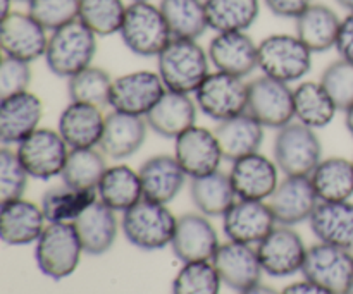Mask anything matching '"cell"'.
<instances>
[{
  "instance_id": "cell-1",
  "label": "cell",
  "mask_w": 353,
  "mask_h": 294,
  "mask_svg": "<svg viewBox=\"0 0 353 294\" xmlns=\"http://www.w3.org/2000/svg\"><path fill=\"white\" fill-rule=\"evenodd\" d=\"M210 59L199 40L172 38L157 55V72L171 92L193 95L210 74Z\"/></svg>"
},
{
  "instance_id": "cell-2",
  "label": "cell",
  "mask_w": 353,
  "mask_h": 294,
  "mask_svg": "<svg viewBox=\"0 0 353 294\" xmlns=\"http://www.w3.org/2000/svg\"><path fill=\"white\" fill-rule=\"evenodd\" d=\"M97 34L79 19L50 31L45 62L52 74L69 79L93 65L97 55Z\"/></svg>"
},
{
  "instance_id": "cell-3",
  "label": "cell",
  "mask_w": 353,
  "mask_h": 294,
  "mask_svg": "<svg viewBox=\"0 0 353 294\" xmlns=\"http://www.w3.org/2000/svg\"><path fill=\"white\" fill-rule=\"evenodd\" d=\"M178 217L168 205L143 198L123 212L121 229L124 238L134 248L143 251H157L171 246Z\"/></svg>"
},
{
  "instance_id": "cell-4",
  "label": "cell",
  "mask_w": 353,
  "mask_h": 294,
  "mask_svg": "<svg viewBox=\"0 0 353 294\" xmlns=\"http://www.w3.org/2000/svg\"><path fill=\"white\" fill-rule=\"evenodd\" d=\"M312 50L296 34H269L259 43V69L283 83H300L312 69Z\"/></svg>"
},
{
  "instance_id": "cell-5",
  "label": "cell",
  "mask_w": 353,
  "mask_h": 294,
  "mask_svg": "<svg viewBox=\"0 0 353 294\" xmlns=\"http://www.w3.org/2000/svg\"><path fill=\"white\" fill-rule=\"evenodd\" d=\"M119 36L124 47L138 57H157L172 40L162 10L152 2H131Z\"/></svg>"
},
{
  "instance_id": "cell-6",
  "label": "cell",
  "mask_w": 353,
  "mask_h": 294,
  "mask_svg": "<svg viewBox=\"0 0 353 294\" xmlns=\"http://www.w3.org/2000/svg\"><path fill=\"white\" fill-rule=\"evenodd\" d=\"M83 253L74 224H47L34 243L38 269L52 281H62L74 274Z\"/></svg>"
},
{
  "instance_id": "cell-7",
  "label": "cell",
  "mask_w": 353,
  "mask_h": 294,
  "mask_svg": "<svg viewBox=\"0 0 353 294\" xmlns=\"http://www.w3.org/2000/svg\"><path fill=\"white\" fill-rule=\"evenodd\" d=\"M272 158L285 176H310L323 160V145L316 129L292 120L276 131Z\"/></svg>"
},
{
  "instance_id": "cell-8",
  "label": "cell",
  "mask_w": 353,
  "mask_h": 294,
  "mask_svg": "<svg viewBox=\"0 0 353 294\" xmlns=\"http://www.w3.org/2000/svg\"><path fill=\"white\" fill-rule=\"evenodd\" d=\"M193 98L200 112L221 123L247 112L248 83L245 78L214 71L193 93Z\"/></svg>"
},
{
  "instance_id": "cell-9",
  "label": "cell",
  "mask_w": 353,
  "mask_h": 294,
  "mask_svg": "<svg viewBox=\"0 0 353 294\" xmlns=\"http://www.w3.org/2000/svg\"><path fill=\"white\" fill-rule=\"evenodd\" d=\"M247 112L264 127L279 129L295 120V92L288 83L259 76L248 83Z\"/></svg>"
},
{
  "instance_id": "cell-10",
  "label": "cell",
  "mask_w": 353,
  "mask_h": 294,
  "mask_svg": "<svg viewBox=\"0 0 353 294\" xmlns=\"http://www.w3.org/2000/svg\"><path fill=\"white\" fill-rule=\"evenodd\" d=\"M302 275L334 294L353 291V251L317 243L307 250Z\"/></svg>"
},
{
  "instance_id": "cell-11",
  "label": "cell",
  "mask_w": 353,
  "mask_h": 294,
  "mask_svg": "<svg viewBox=\"0 0 353 294\" xmlns=\"http://www.w3.org/2000/svg\"><path fill=\"white\" fill-rule=\"evenodd\" d=\"M69 150L71 148L61 133L50 127H38L16 147L17 157L23 162L28 174L41 181H48L57 176L61 178Z\"/></svg>"
},
{
  "instance_id": "cell-12",
  "label": "cell",
  "mask_w": 353,
  "mask_h": 294,
  "mask_svg": "<svg viewBox=\"0 0 353 294\" xmlns=\"http://www.w3.org/2000/svg\"><path fill=\"white\" fill-rule=\"evenodd\" d=\"M165 85L157 71H133L112 81L109 107L116 112L145 117L165 93Z\"/></svg>"
},
{
  "instance_id": "cell-13",
  "label": "cell",
  "mask_w": 353,
  "mask_h": 294,
  "mask_svg": "<svg viewBox=\"0 0 353 294\" xmlns=\"http://www.w3.org/2000/svg\"><path fill=\"white\" fill-rule=\"evenodd\" d=\"M255 248L264 274L278 279L302 272L309 250L293 227L279 224Z\"/></svg>"
},
{
  "instance_id": "cell-14",
  "label": "cell",
  "mask_w": 353,
  "mask_h": 294,
  "mask_svg": "<svg viewBox=\"0 0 353 294\" xmlns=\"http://www.w3.org/2000/svg\"><path fill=\"white\" fill-rule=\"evenodd\" d=\"M48 36V31L28 10H12L0 17V47L7 57L38 61L45 57Z\"/></svg>"
},
{
  "instance_id": "cell-15",
  "label": "cell",
  "mask_w": 353,
  "mask_h": 294,
  "mask_svg": "<svg viewBox=\"0 0 353 294\" xmlns=\"http://www.w3.org/2000/svg\"><path fill=\"white\" fill-rule=\"evenodd\" d=\"M279 167L274 158L255 151L231 162L230 174L238 200L268 202L279 185Z\"/></svg>"
},
{
  "instance_id": "cell-16",
  "label": "cell",
  "mask_w": 353,
  "mask_h": 294,
  "mask_svg": "<svg viewBox=\"0 0 353 294\" xmlns=\"http://www.w3.org/2000/svg\"><path fill=\"white\" fill-rule=\"evenodd\" d=\"M219 244V236L209 217L200 212L178 217L171 250L181 264L212 262Z\"/></svg>"
},
{
  "instance_id": "cell-17",
  "label": "cell",
  "mask_w": 353,
  "mask_h": 294,
  "mask_svg": "<svg viewBox=\"0 0 353 294\" xmlns=\"http://www.w3.org/2000/svg\"><path fill=\"white\" fill-rule=\"evenodd\" d=\"M279 226H299L310 220L319 198L309 176H285L268 200Z\"/></svg>"
},
{
  "instance_id": "cell-18",
  "label": "cell",
  "mask_w": 353,
  "mask_h": 294,
  "mask_svg": "<svg viewBox=\"0 0 353 294\" xmlns=\"http://www.w3.org/2000/svg\"><path fill=\"white\" fill-rule=\"evenodd\" d=\"M212 264L223 284L236 293L257 286L264 274L257 248L236 241L228 240V243H221Z\"/></svg>"
},
{
  "instance_id": "cell-19",
  "label": "cell",
  "mask_w": 353,
  "mask_h": 294,
  "mask_svg": "<svg viewBox=\"0 0 353 294\" xmlns=\"http://www.w3.org/2000/svg\"><path fill=\"white\" fill-rule=\"evenodd\" d=\"M172 155L192 179L219 171L224 160L216 133L196 124L176 138Z\"/></svg>"
},
{
  "instance_id": "cell-20",
  "label": "cell",
  "mask_w": 353,
  "mask_h": 294,
  "mask_svg": "<svg viewBox=\"0 0 353 294\" xmlns=\"http://www.w3.org/2000/svg\"><path fill=\"white\" fill-rule=\"evenodd\" d=\"M210 64L216 71L247 78L259 69V43L247 31L216 33L207 47Z\"/></svg>"
},
{
  "instance_id": "cell-21",
  "label": "cell",
  "mask_w": 353,
  "mask_h": 294,
  "mask_svg": "<svg viewBox=\"0 0 353 294\" xmlns=\"http://www.w3.org/2000/svg\"><path fill=\"white\" fill-rule=\"evenodd\" d=\"M43 103L31 92L0 98V141L3 147H17L40 127Z\"/></svg>"
},
{
  "instance_id": "cell-22",
  "label": "cell",
  "mask_w": 353,
  "mask_h": 294,
  "mask_svg": "<svg viewBox=\"0 0 353 294\" xmlns=\"http://www.w3.org/2000/svg\"><path fill=\"white\" fill-rule=\"evenodd\" d=\"M278 226L268 202L236 200L224 213L223 231L230 241L243 244H259Z\"/></svg>"
},
{
  "instance_id": "cell-23",
  "label": "cell",
  "mask_w": 353,
  "mask_h": 294,
  "mask_svg": "<svg viewBox=\"0 0 353 294\" xmlns=\"http://www.w3.org/2000/svg\"><path fill=\"white\" fill-rule=\"evenodd\" d=\"M148 123L145 117L112 110L105 116L102 138L99 148L107 158L124 160L133 157L147 140Z\"/></svg>"
},
{
  "instance_id": "cell-24",
  "label": "cell",
  "mask_w": 353,
  "mask_h": 294,
  "mask_svg": "<svg viewBox=\"0 0 353 294\" xmlns=\"http://www.w3.org/2000/svg\"><path fill=\"white\" fill-rule=\"evenodd\" d=\"M40 205L30 200L3 202L0 209V238L9 246H26L37 243L47 227Z\"/></svg>"
},
{
  "instance_id": "cell-25",
  "label": "cell",
  "mask_w": 353,
  "mask_h": 294,
  "mask_svg": "<svg viewBox=\"0 0 353 294\" xmlns=\"http://www.w3.org/2000/svg\"><path fill=\"white\" fill-rule=\"evenodd\" d=\"M143 188V198L168 205L181 193L186 182V172L174 155L159 154L147 158L138 169Z\"/></svg>"
},
{
  "instance_id": "cell-26",
  "label": "cell",
  "mask_w": 353,
  "mask_h": 294,
  "mask_svg": "<svg viewBox=\"0 0 353 294\" xmlns=\"http://www.w3.org/2000/svg\"><path fill=\"white\" fill-rule=\"evenodd\" d=\"M196 114H199V107L192 95L165 90L164 95L152 107L145 119L155 134L176 140L185 131L195 126Z\"/></svg>"
},
{
  "instance_id": "cell-27",
  "label": "cell",
  "mask_w": 353,
  "mask_h": 294,
  "mask_svg": "<svg viewBox=\"0 0 353 294\" xmlns=\"http://www.w3.org/2000/svg\"><path fill=\"white\" fill-rule=\"evenodd\" d=\"M72 224L86 255L99 257L112 250L119 233V220L116 210L105 203L100 200L93 202Z\"/></svg>"
},
{
  "instance_id": "cell-28",
  "label": "cell",
  "mask_w": 353,
  "mask_h": 294,
  "mask_svg": "<svg viewBox=\"0 0 353 294\" xmlns=\"http://www.w3.org/2000/svg\"><path fill=\"white\" fill-rule=\"evenodd\" d=\"M105 116L102 109L79 102H69L59 116L57 131L69 148H99Z\"/></svg>"
},
{
  "instance_id": "cell-29",
  "label": "cell",
  "mask_w": 353,
  "mask_h": 294,
  "mask_svg": "<svg viewBox=\"0 0 353 294\" xmlns=\"http://www.w3.org/2000/svg\"><path fill=\"white\" fill-rule=\"evenodd\" d=\"M341 17L326 3L312 2L295 19V34L312 50L323 54L336 47Z\"/></svg>"
},
{
  "instance_id": "cell-30",
  "label": "cell",
  "mask_w": 353,
  "mask_h": 294,
  "mask_svg": "<svg viewBox=\"0 0 353 294\" xmlns=\"http://www.w3.org/2000/svg\"><path fill=\"white\" fill-rule=\"evenodd\" d=\"M265 127L248 112L217 123L214 129L224 160L234 162L241 157L255 154L264 143Z\"/></svg>"
},
{
  "instance_id": "cell-31",
  "label": "cell",
  "mask_w": 353,
  "mask_h": 294,
  "mask_svg": "<svg viewBox=\"0 0 353 294\" xmlns=\"http://www.w3.org/2000/svg\"><path fill=\"white\" fill-rule=\"evenodd\" d=\"M310 229L321 243L353 251V202H321L310 217Z\"/></svg>"
},
{
  "instance_id": "cell-32",
  "label": "cell",
  "mask_w": 353,
  "mask_h": 294,
  "mask_svg": "<svg viewBox=\"0 0 353 294\" xmlns=\"http://www.w3.org/2000/svg\"><path fill=\"white\" fill-rule=\"evenodd\" d=\"M97 195L100 202L116 212H126L143 200L140 172L126 164L110 165L100 179Z\"/></svg>"
},
{
  "instance_id": "cell-33",
  "label": "cell",
  "mask_w": 353,
  "mask_h": 294,
  "mask_svg": "<svg viewBox=\"0 0 353 294\" xmlns=\"http://www.w3.org/2000/svg\"><path fill=\"white\" fill-rule=\"evenodd\" d=\"M190 196L196 210L207 217H224L238 200L230 174L221 172V169L212 174L193 178Z\"/></svg>"
},
{
  "instance_id": "cell-34",
  "label": "cell",
  "mask_w": 353,
  "mask_h": 294,
  "mask_svg": "<svg viewBox=\"0 0 353 294\" xmlns=\"http://www.w3.org/2000/svg\"><path fill=\"white\" fill-rule=\"evenodd\" d=\"M319 202H347L353 196V160L327 157L309 176Z\"/></svg>"
},
{
  "instance_id": "cell-35",
  "label": "cell",
  "mask_w": 353,
  "mask_h": 294,
  "mask_svg": "<svg viewBox=\"0 0 353 294\" xmlns=\"http://www.w3.org/2000/svg\"><path fill=\"white\" fill-rule=\"evenodd\" d=\"M293 92H295V120L316 131L333 123L338 107L321 81H300Z\"/></svg>"
},
{
  "instance_id": "cell-36",
  "label": "cell",
  "mask_w": 353,
  "mask_h": 294,
  "mask_svg": "<svg viewBox=\"0 0 353 294\" xmlns=\"http://www.w3.org/2000/svg\"><path fill=\"white\" fill-rule=\"evenodd\" d=\"M97 200V191L76 189L62 182L43 193L40 207L48 224H72Z\"/></svg>"
},
{
  "instance_id": "cell-37",
  "label": "cell",
  "mask_w": 353,
  "mask_h": 294,
  "mask_svg": "<svg viewBox=\"0 0 353 294\" xmlns=\"http://www.w3.org/2000/svg\"><path fill=\"white\" fill-rule=\"evenodd\" d=\"M159 7L172 38L199 40L209 30L205 0H161Z\"/></svg>"
},
{
  "instance_id": "cell-38",
  "label": "cell",
  "mask_w": 353,
  "mask_h": 294,
  "mask_svg": "<svg viewBox=\"0 0 353 294\" xmlns=\"http://www.w3.org/2000/svg\"><path fill=\"white\" fill-rule=\"evenodd\" d=\"M209 30L248 31L261 12V0H205Z\"/></svg>"
},
{
  "instance_id": "cell-39",
  "label": "cell",
  "mask_w": 353,
  "mask_h": 294,
  "mask_svg": "<svg viewBox=\"0 0 353 294\" xmlns=\"http://www.w3.org/2000/svg\"><path fill=\"white\" fill-rule=\"evenodd\" d=\"M105 158L100 148H71L62 169V182L76 189L97 191L103 172L109 167Z\"/></svg>"
},
{
  "instance_id": "cell-40",
  "label": "cell",
  "mask_w": 353,
  "mask_h": 294,
  "mask_svg": "<svg viewBox=\"0 0 353 294\" xmlns=\"http://www.w3.org/2000/svg\"><path fill=\"white\" fill-rule=\"evenodd\" d=\"M112 81L114 79L105 69L90 65L68 79L69 100L100 107V109L109 107Z\"/></svg>"
},
{
  "instance_id": "cell-41",
  "label": "cell",
  "mask_w": 353,
  "mask_h": 294,
  "mask_svg": "<svg viewBox=\"0 0 353 294\" xmlns=\"http://www.w3.org/2000/svg\"><path fill=\"white\" fill-rule=\"evenodd\" d=\"M124 0H79L78 19L97 36L119 34L126 16Z\"/></svg>"
},
{
  "instance_id": "cell-42",
  "label": "cell",
  "mask_w": 353,
  "mask_h": 294,
  "mask_svg": "<svg viewBox=\"0 0 353 294\" xmlns=\"http://www.w3.org/2000/svg\"><path fill=\"white\" fill-rule=\"evenodd\" d=\"M221 281L212 262L183 264L172 279V294H219Z\"/></svg>"
},
{
  "instance_id": "cell-43",
  "label": "cell",
  "mask_w": 353,
  "mask_h": 294,
  "mask_svg": "<svg viewBox=\"0 0 353 294\" xmlns=\"http://www.w3.org/2000/svg\"><path fill=\"white\" fill-rule=\"evenodd\" d=\"M321 85L324 86L338 110H347L353 105V62L338 59L331 62L321 74Z\"/></svg>"
},
{
  "instance_id": "cell-44",
  "label": "cell",
  "mask_w": 353,
  "mask_h": 294,
  "mask_svg": "<svg viewBox=\"0 0 353 294\" xmlns=\"http://www.w3.org/2000/svg\"><path fill=\"white\" fill-rule=\"evenodd\" d=\"M31 176L24 169L16 150L2 147L0 150V202H10L24 196Z\"/></svg>"
},
{
  "instance_id": "cell-45",
  "label": "cell",
  "mask_w": 353,
  "mask_h": 294,
  "mask_svg": "<svg viewBox=\"0 0 353 294\" xmlns=\"http://www.w3.org/2000/svg\"><path fill=\"white\" fill-rule=\"evenodd\" d=\"M28 12L47 31H55L79 16V0H30Z\"/></svg>"
},
{
  "instance_id": "cell-46",
  "label": "cell",
  "mask_w": 353,
  "mask_h": 294,
  "mask_svg": "<svg viewBox=\"0 0 353 294\" xmlns=\"http://www.w3.org/2000/svg\"><path fill=\"white\" fill-rule=\"evenodd\" d=\"M33 69L31 62L3 55L0 62V98L30 92Z\"/></svg>"
},
{
  "instance_id": "cell-47",
  "label": "cell",
  "mask_w": 353,
  "mask_h": 294,
  "mask_svg": "<svg viewBox=\"0 0 353 294\" xmlns=\"http://www.w3.org/2000/svg\"><path fill=\"white\" fill-rule=\"evenodd\" d=\"M264 3L274 16L296 19L312 3V0H264Z\"/></svg>"
},
{
  "instance_id": "cell-48",
  "label": "cell",
  "mask_w": 353,
  "mask_h": 294,
  "mask_svg": "<svg viewBox=\"0 0 353 294\" xmlns=\"http://www.w3.org/2000/svg\"><path fill=\"white\" fill-rule=\"evenodd\" d=\"M336 52L341 59L353 62V12H348L341 19L340 33L336 40Z\"/></svg>"
},
{
  "instance_id": "cell-49",
  "label": "cell",
  "mask_w": 353,
  "mask_h": 294,
  "mask_svg": "<svg viewBox=\"0 0 353 294\" xmlns=\"http://www.w3.org/2000/svg\"><path fill=\"white\" fill-rule=\"evenodd\" d=\"M281 294H334V293L327 291V289L321 288V286L303 279V281L293 282V284L286 286V288L281 291Z\"/></svg>"
},
{
  "instance_id": "cell-50",
  "label": "cell",
  "mask_w": 353,
  "mask_h": 294,
  "mask_svg": "<svg viewBox=\"0 0 353 294\" xmlns=\"http://www.w3.org/2000/svg\"><path fill=\"white\" fill-rule=\"evenodd\" d=\"M238 294H281V293H278L276 289H272L271 286H265V284H261V282H259V284L254 286V288L245 289V291H241Z\"/></svg>"
},
{
  "instance_id": "cell-51",
  "label": "cell",
  "mask_w": 353,
  "mask_h": 294,
  "mask_svg": "<svg viewBox=\"0 0 353 294\" xmlns=\"http://www.w3.org/2000/svg\"><path fill=\"white\" fill-rule=\"evenodd\" d=\"M345 127H347L348 134L353 138V105L350 107V109L345 110Z\"/></svg>"
},
{
  "instance_id": "cell-52",
  "label": "cell",
  "mask_w": 353,
  "mask_h": 294,
  "mask_svg": "<svg viewBox=\"0 0 353 294\" xmlns=\"http://www.w3.org/2000/svg\"><path fill=\"white\" fill-rule=\"evenodd\" d=\"M14 2H16V0H0V17L7 16L9 12H12Z\"/></svg>"
},
{
  "instance_id": "cell-53",
  "label": "cell",
  "mask_w": 353,
  "mask_h": 294,
  "mask_svg": "<svg viewBox=\"0 0 353 294\" xmlns=\"http://www.w3.org/2000/svg\"><path fill=\"white\" fill-rule=\"evenodd\" d=\"M340 7H343L348 12H353V0H334Z\"/></svg>"
},
{
  "instance_id": "cell-54",
  "label": "cell",
  "mask_w": 353,
  "mask_h": 294,
  "mask_svg": "<svg viewBox=\"0 0 353 294\" xmlns=\"http://www.w3.org/2000/svg\"><path fill=\"white\" fill-rule=\"evenodd\" d=\"M131 2H150V0H131Z\"/></svg>"
},
{
  "instance_id": "cell-55",
  "label": "cell",
  "mask_w": 353,
  "mask_h": 294,
  "mask_svg": "<svg viewBox=\"0 0 353 294\" xmlns=\"http://www.w3.org/2000/svg\"><path fill=\"white\" fill-rule=\"evenodd\" d=\"M17 2H26L28 3V2H30V0H17Z\"/></svg>"
},
{
  "instance_id": "cell-56",
  "label": "cell",
  "mask_w": 353,
  "mask_h": 294,
  "mask_svg": "<svg viewBox=\"0 0 353 294\" xmlns=\"http://www.w3.org/2000/svg\"><path fill=\"white\" fill-rule=\"evenodd\" d=\"M345 294H353V291H350V293H345Z\"/></svg>"
}]
</instances>
